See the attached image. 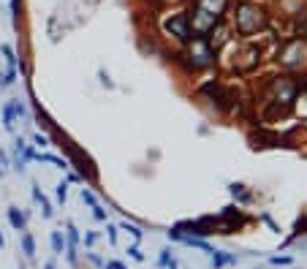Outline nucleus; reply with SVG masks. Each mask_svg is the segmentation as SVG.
Instances as JSON below:
<instances>
[{
    "label": "nucleus",
    "mask_w": 307,
    "mask_h": 269,
    "mask_svg": "<svg viewBox=\"0 0 307 269\" xmlns=\"http://www.w3.org/2000/svg\"><path fill=\"white\" fill-rule=\"evenodd\" d=\"M52 245H55V250H60V248H63V239H60V234H55V237H52Z\"/></svg>",
    "instance_id": "2"
},
{
    "label": "nucleus",
    "mask_w": 307,
    "mask_h": 269,
    "mask_svg": "<svg viewBox=\"0 0 307 269\" xmlns=\"http://www.w3.org/2000/svg\"><path fill=\"white\" fill-rule=\"evenodd\" d=\"M25 250H28V253L33 255V239H30V237H25Z\"/></svg>",
    "instance_id": "3"
},
{
    "label": "nucleus",
    "mask_w": 307,
    "mask_h": 269,
    "mask_svg": "<svg viewBox=\"0 0 307 269\" xmlns=\"http://www.w3.org/2000/svg\"><path fill=\"white\" fill-rule=\"evenodd\" d=\"M8 218H11V223H14L16 228H22V223H25V221H22V215L16 212V209H11V212H8Z\"/></svg>",
    "instance_id": "1"
}]
</instances>
